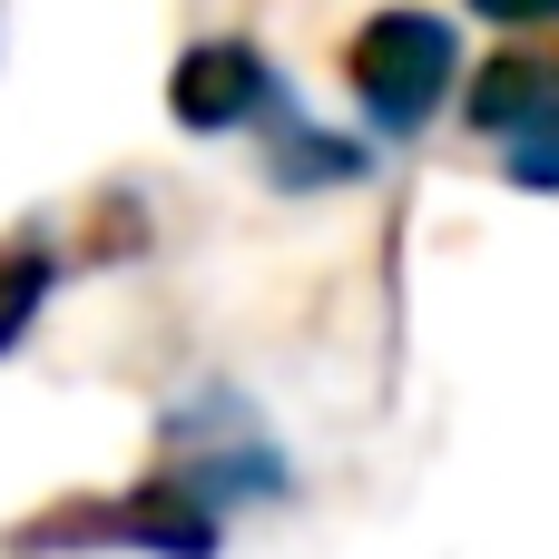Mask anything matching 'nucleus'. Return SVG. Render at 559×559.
Returning <instances> with one entry per match:
<instances>
[{"label": "nucleus", "mask_w": 559, "mask_h": 559, "mask_svg": "<svg viewBox=\"0 0 559 559\" xmlns=\"http://www.w3.org/2000/svg\"><path fill=\"white\" fill-rule=\"evenodd\" d=\"M472 128L501 138V167L521 187H559V49H511L472 88Z\"/></svg>", "instance_id": "nucleus-2"}, {"label": "nucleus", "mask_w": 559, "mask_h": 559, "mask_svg": "<svg viewBox=\"0 0 559 559\" xmlns=\"http://www.w3.org/2000/svg\"><path fill=\"white\" fill-rule=\"evenodd\" d=\"M39 295H49V255H39V246H10V255H0V354L29 334Z\"/></svg>", "instance_id": "nucleus-4"}, {"label": "nucleus", "mask_w": 559, "mask_h": 559, "mask_svg": "<svg viewBox=\"0 0 559 559\" xmlns=\"http://www.w3.org/2000/svg\"><path fill=\"white\" fill-rule=\"evenodd\" d=\"M452 79H462L452 20H432V10H383V20L354 29V98H364L373 128L413 138V128L452 98Z\"/></svg>", "instance_id": "nucleus-1"}, {"label": "nucleus", "mask_w": 559, "mask_h": 559, "mask_svg": "<svg viewBox=\"0 0 559 559\" xmlns=\"http://www.w3.org/2000/svg\"><path fill=\"white\" fill-rule=\"evenodd\" d=\"M167 108H177L197 138H216V128L265 118V108H275V79H265V59H255L246 39H197V49L177 59V79H167Z\"/></svg>", "instance_id": "nucleus-3"}]
</instances>
